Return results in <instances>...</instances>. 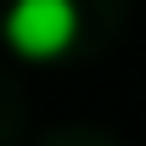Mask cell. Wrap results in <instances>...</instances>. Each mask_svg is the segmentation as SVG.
Listing matches in <instances>:
<instances>
[{
    "mask_svg": "<svg viewBox=\"0 0 146 146\" xmlns=\"http://www.w3.org/2000/svg\"><path fill=\"white\" fill-rule=\"evenodd\" d=\"M0 34L23 62H56L79 39V6L73 0H11Z\"/></svg>",
    "mask_w": 146,
    "mask_h": 146,
    "instance_id": "obj_1",
    "label": "cell"
}]
</instances>
